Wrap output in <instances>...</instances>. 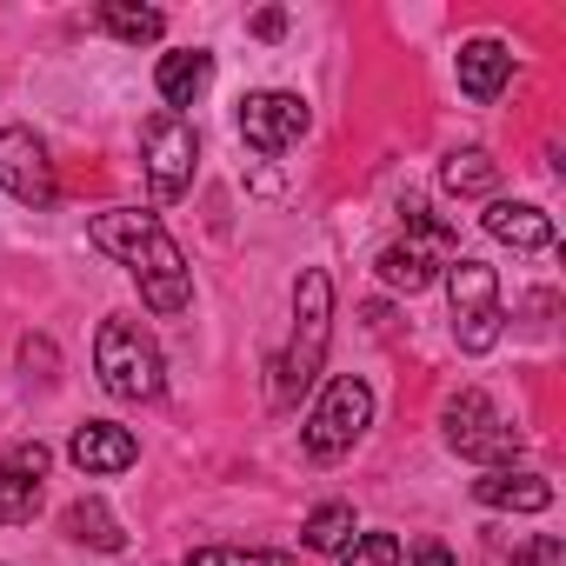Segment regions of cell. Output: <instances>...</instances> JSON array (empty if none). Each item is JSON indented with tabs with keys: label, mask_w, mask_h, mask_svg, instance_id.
Masks as SVG:
<instances>
[{
	"label": "cell",
	"mask_w": 566,
	"mask_h": 566,
	"mask_svg": "<svg viewBox=\"0 0 566 566\" xmlns=\"http://www.w3.org/2000/svg\"><path fill=\"white\" fill-rule=\"evenodd\" d=\"M94 247L114 253L134 280H140V301L154 314H187L193 301V280H187V253L174 247V233L154 220V213H134V207H114V213H94Z\"/></svg>",
	"instance_id": "obj_1"
},
{
	"label": "cell",
	"mask_w": 566,
	"mask_h": 566,
	"mask_svg": "<svg viewBox=\"0 0 566 566\" xmlns=\"http://www.w3.org/2000/svg\"><path fill=\"white\" fill-rule=\"evenodd\" d=\"M327 340H334V280L321 266H307L294 287V340L273 360V407H301V394L321 380Z\"/></svg>",
	"instance_id": "obj_2"
},
{
	"label": "cell",
	"mask_w": 566,
	"mask_h": 566,
	"mask_svg": "<svg viewBox=\"0 0 566 566\" xmlns=\"http://www.w3.org/2000/svg\"><path fill=\"white\" fill-rule=\"evenodd\" d=\"M440 427H447V447H453L460 460H480V467H513V460H520V447H526V433H520V427H506V420H500V407H493L480 387H460V394L447 400Z\"/></svg>",
	"instance_id": "obj_3"
},
{
	"label": "cell",
	"mask_w": 566,
	"mask_h": 566,
	"mask_svg": "<svg viewBox=\"0 0 566 566\" xmlns=\"http://www.w3.org/2000/svg\"><path fill=\"white\" fill-rule=\"evenodd\" d=\"M94 374L114 400H154L160 394V347L134 321H107L94 340Z\"/></svg>",
	"instance_id": "obj_4"
},
{
	"label": "cell",
	"mask_w": 566,
	"mask_h": 566,
	"mask_svg": "<svg viewBox=\"0 0 566 566\" xmlns=\"http://www.w3.org/2000/svg\"><path fill=\"white\" fill-rule=\"evenodd\" d=\"M374 427V387L360 380V374H340V380H327V394H321V407L307 413V453L314 460H340V453H354L360 447V433Z\"/></svg>",
	"instance_id": "obj_5"
},
{
	"label": "cell",
	"mask_w": 566,
	"mask_h": 566,
	"mask_svg": "<svg viewBox=\"0 0 566 566\" xmlns=\"http://www.w3.org/2000/svg\"><path fill=\"white\" fill-rule=\"evenodd\" d=\"M447 301H453V340L467 354H493L500 347V273L486 260H453Z\"/></svg>",
	"instance_id": "obj_6"
},
{
	"label": "cell",
	"mask_w": 566,
	"mask_h": 566,
	"mask_svg": "<svg viewBox=\"0 0 566 566\" xmlns=\"http://www.w3.org/2000/svg\"><path fill=\"white\" fill-rule=\"evenodd\" d=\"M193 160H200V134L180 114H154L140 127V167H147V193L167 207L193 187Z\"/></svg>",
	"instance_id": "obj_7"
},
{
	"label": "cell",
	"mask_w": 566,
	"mask_h": 566,
	"mask_svg": "<svg viewBox=\"0 0 566 566\" xmlns=\"http://www.w3.org/2000/svg\"><path fill=\"white\" fill-rule=\"evenodd\" d=\"M307 127H314V114H307V101L287 94V87H260V94L240 101V140H247L253 154H266V160L287 154Z\"/></svg>",
	"instance_id": "obj_8"
},
{
	"label": "cell",
	"mask_w": 566,
	"mask_h": 566,
	"mask_svg": "<svg viewBox=\"0 0 566 566\" xmlns=\"http://www.w3.org/2000/svg\"><path fill=\"white\" fill-rule=\"evenodd\" d=\"M0 187H8L21 207H54V160H48V147H41V134L34 127H0Z\"/></svg>",
	"instance_id": "obj_9"
},
{
	"label": "cell",
	"mask_w": 566,
	"mask_h": 566,
	"mask_svg": "<svg viewBox=\"0 0 566 566\" xmlns=\"http://www.w3.org/2000/svg\"><path fill=\"white\" fill-rule=\"evenodd\" d=\"M473 500L480 506H500V513H546L553 506V480L546 473H526V467H486L473 480Z\"/></svg>",
	"instance_id": "obj_10"
},
{
	"label": "cell",
	"mask_w": 566,
	"mask_h": 566,
	"mask_svg": "<svg viewBox=\"0 0 566 566\" xmlns=\"http://www.w3.org/2000/svg\"><path fill=\"white\" fill-rule=\"evenodd\" d=\"M67 460H74L81 473H127V467L140 460V440H134L127 427H114V420H87V427L67 440Z\"/></svg>",
	"instance_id": "obj_11"
},
{
	"label": "cell",
	"mask_w": 566,
	"mask_h": 566,
	"mask_svg": "<svg viewBox=\"0 0 566 566\" xmlns=\"http://www.w3.org/2000/svg\"><path fill=\"white\" fill-rule=\"evenodd\" d=\"M486 233L506 240V247H520V253H539V247H553V213L526 207V200H493L486 207Z\"/></svg>",
	"instance_id": "obj_12"
},
{
	"label": "cell",
	"mask_w": 566,
	"mask_h": 566,
	"mask_svg": "<svg viewBox=\"0 0 566 566\" xmlns=\"http://www.w3.org/2000/svg\"><path fill=\"white\" fill-rule=\"evenodd\" d=\"M374 273L387 280L394 294H427V287H433V273H440V253L420 247V240H394V247H380Z\"/></svg>",
	"instance_id": "obj_13"
},
{
	"label": "cell",
	"mask_w": 566,
	"mask_h": 566,
	"mask_svg": "<svg viewBox=\"0 0 566 566\" xmlns=\"http://www.w3.org/2000/svg\"><path fill=\"white\" fill-rule=\"evenodd\" d=\"M154 87H160L167 114H174V107H193V101L213 87V54H200V48H187V54H167V61L154 67Z\"/></svg>",
	"instance_id": "obj_14"
},
{
	"label": "cell",
	"mask_w": 566,
	"mask_h": 566,
	"mask_svg": "<svg viewBox=\"0 0 566 566\" xmlns=\"http://www.w3.org/2000/svg\"><path fill=\"white\" fill-rule=\"evenodd\" d=\"M506 81H513V54L500 41H467L460 48V94L467 101H493Z\"/></svg>",
	"instance_id": "obj_15"
},
{
	"label": "cell",
	"mask_w": 566,
	"mask_h": 566,
	"mask_svg": "<svg viewBox=\"0 0 566 566\" xmlns=\"http://www.w3.org/2000/svg\"><path fill=\"white\" fill-rule=\"evenodd\" d=\"M61 533H67L74 546H94V553H120V546H127L120 520H114L101 500H74V506L61 513Z\"/></svg>",
	"instance_id": "obj_16"
},
{
	"label": "cell",
	"mask_w": 566,
	"mask_h": 566,
	"mask_svg": "<svg viewBox=\"0 0 566 566\" xmlns=\"http://www.w3.org/2000/svg\"><path fill=\"white\" fill-rule=\"evenodd\" d=\"M94 21H101L114 41H127V48H147V41L167 34V14H160V8H120V0H107Z\"/></svg>",
	"instance_id": "obj_17"
},
{
	"label": "cell",
	"mask_w": 566,
	"mask_h": 566,
	"mask_svg": "<svg viewBox=\"0 0 566 566\" xmlns=\"http://www.w3.org/2000/svg\"><path fill=\"white\" fill-rule=\"evenodd\" d=\"M440 180H447V193H493V187H500V160H493L486 147H460V154L440 167Z\"/></svg>",
	"instance_id": "obj_18"
},
{
	"label": "cell",
	"mask_w": 566,
	"mask_h": 566,
	"mask_svg": "<svg viewBox=\"0 0 566 566\" xmlns=\"http://www.w3.org/2000/svg\"><path fill=\"white\" fill-rule=\"evenodd\" d=\"M347 539H354V506H347V500L314 506L307 526H301V546H307V553H340Z\"/></svg>",
	"instance_id": "obj_19"
},
{
	"label": "cell",
	"mask_w": 566,
	"mask_h": 566,
	"mask_svg": "<svg viewBox=\"0 0 566 566\" xmlns=\"http://www.w3.org/2000/svg\"><path fill=\"white\" fill-rule=\"evenodd\" d=\"M34 513H41V480H28V473H14L0 460V526H21Z\"/></svg>",
	"instance_id": "obj_20"
},
{
	"label": "cell",
	"mask_w": 566,
	"mask_h": 566,
	"mask_svg": "<svg viewBox=\"0 0 566 566\" xmlns=\"http://www.w3.org/2000/svg\"><path fill=\"white\" fill-rule=\"evenodd\" d=\"M187 566H301L294 553H260V546H193Z\"/></svg>",
	"instance_id": "obj_21"
},
{
	"label": "cell",
	"mask_w": 566,
	"mask_h": 566,
	"mask_svg": "<svg viewBox=\"0 0 566 566\" xmlns=\"http://www.w3.org/2000/svg\"><path fill=\"white\" fill-rule=\"evenodd\" d=\"M340 566H400V539L394 533H360L340 546Z\"/></svg>",
	"instance_id": "obj_22"
},
{
	"label": "cell",
	"mask_w": 566,
	"mask_h": 566,
	"mask_svg": "<svg viewBox=\"0 0 566 566\" xmlns=\"http://www.w3.org/2000/svg\"><path fill=\"white\" fill-rule=\"evenodd\" d=\"M407 227H413V240L420 247H433V253H453L460 240H453V227L433 213V207H420V200H407Z\"/></svg>",
	"instance_id": "obj_23"
},
{
	"label": "cell",
	"mask_w": 566,
	"mask_h": 566,
	"mask_svg": "<svg viewBox=\"0 0 566 566\" xmlns=\"http://www.w3.org/2000/svg\"><path fill=\"white\" fill-rule=\"evenodd\" d=\"M8 467H14V473H28V480H48L54 453H48L41 440H21V447H8Z\"/></svg>",
	"instance_id": "obj_24"
},
{
	"label": "cell",
	"mask_w": 566,
	"mask_h": 566,
	"mask_svg": "<svg viewBox=\"0 0 566 566\" xmlns=\"http://www.w3.org/2000/svg\"><path fill=\"white\" fill-rule=\"evenodd\" d=\"M21 367H28V374L41 367V380H54V347H48V340H21Z\"/></svg>",
	"instance_id": "obj_25"
},
{
	"label": "cell",
	"mask_w": 566,
	"mask_h": 566,
	"mask_svg": "<svg viewBox=\"0 0 566 566\" xmlns=\"http://www.w3.org/2000/svg\"><path fill=\"white\" fill-rule=\"evenodd\" d=\"M513 566H559V539H533L526 553H513Z\"/></svg>",
	"instance_id": "obj_26"
},
{
	"label": "cell",
	"mask_w": 566,
	"mask_h": 566,
	"mask_svg": "<svg viewBox=\"0 0 566 566\" xmlns=\"http://www.w3.org/2000/svg\"><path fill=\"white\" fill-rule=\"evenodd\" d=\"M253 34H260V41H280V34H287V14H280V8L253 14Z\"/></svg>",
	"instance_id": "obj_27"
},
{
	"label": "cell",
	"mask_w": 566,
	"mask_h": 566,
	"mask_svg": "<svg viewBox=\"0 0 566 566\" xmlns=\"http://www.w3.org/2000/svg\"><path fill=\"white\" fill-rule=\"evenodd\" d=\"M413 566H453V553H447L440 539H420V546H413Z\"/></svg>",
	"instance_id": "obj_28"
}]
</instances>
